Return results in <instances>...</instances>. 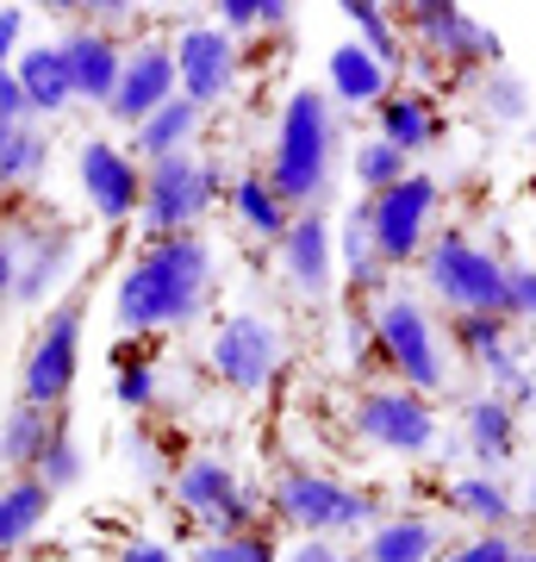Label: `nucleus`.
<instances>
[{
  "instance_id": "4468645a",
  "label": "nucleus",
  "mask_w": 536,
  "mask_h": 562,
  "mask_svg": "<svg viewBox=\"0 0 536 562\" xmlns=\"http://www.w3.org/2000/svg\"><path fill=\"white\" fill-rule=\"evenodd\" d=\"M181 94L175 81V50L169 44H138V50H125L119 63V88H113V101H106V113L119 125H132L138 132L150 113H162V106Z\"/></svg>"
},
{
  "instance_id": "9b49d317",
  "label": "nucleus",
  "mask_w": 536,
  "mask_h": 562,
  "mask_svg": "<svg viewBox=\"0 0 536 562\" xmlns=\"http://www.w3.org/2000/svg\"><path fill=\"white\" fill-rule=\"evenodd\" d=\"M175 501L194 513L213 538H243L250 531V519H256V501L243 494L238 469L225 457H187L175 475Z\"/></svg>"
},
{
  "instance_id": "473e14b6",
  "label": "nucleus",
  "mask_w": 536,
  "mask_h": 562,
  "mask_svg": "<svg viewBox=\"0 0 536 562\" xmlns=\"http://www.w3.org/2000/svg\"><path fill=\"white\" fill-rule=\"evenodd\" d=\"M412 176V162L399 157L394 144H380V138H362L356 144V181H362V194H387L394 181Z\"/></svg>"
},
{
  "instance_id": "0eeeda50",
  "label": "nucleus",
  "mask_w": 536,
  "mask_h": 562,
  "mask_svg": "<svg viewBox=\"0 0 536 562\" xmlns=\"http://www.w3.org/2000/svg\"><path fill=\"white\" fill-rule=\"evenodd\" d=\"M375 338L387 350V362L399 369V387H412V394H443L449 387V362H443V344H437V325L418 301L406 294H387L375 306Z\"/></svg>"
},
{
  "instance_id": "dca6fc26",
  "label": "nucleus",
  "mask_w": 536,
  "mask_h": 562,
  "mask_svg": "<svg viewBox=\"0 0 536 562\" xmlns=\"http://www.w3.org/2000/svg\"><path fill=\"white\" fill-rule=\"evenodd\" d=\"M281 276L294 281L299 294H331V281H338V232L324 213H294V225L281 232Z\"/></svg>"
},
{
  "instance_id": "aec40b11",
  "label": "nucleus",
  "mask_w": 536,
  "mask_h": 562,
  "mask_svg": "<svg viewBox=\"0 0 536 562\" xmlns=\"http://www.w3.org/2000/svg\"><path fill=\"white\" fill-rule=\"evenodd\" d=\"M461 438H468V457H475L487 475H499V469L517 457V413L499 401V394H480V401H468V413H461Z\"/></svg>"
},
{
  "instance_id": "f257e3e1",
  "label": "nucleus",
  "mask_w": 536,
  "mask_h": 562,
  "mask_svg": "<svg viewBox=\"0 0 536 562\" xmlns=\"http://www.w3.org/2000/svg\"><path fill=\"white\" fill-rule=\"evenodd\" d=\"M213 294V244L199 232H175V238H157L132 269L119 276V294H113V313H119L125 331H169V325H187Z\"/></svg>"
},
{
  "instance_id": "a19ab883",
  "label": "nucleus",
  "mask_w": 536,
  "mask_h": 562,
  "mask_svg": "<svg viewBox=\"0 0 536 562\" xmlns=\"http://www.w3.org/2000/svg\"><path fill=\"white\" fill-rule=\"evenodd\" d=\"M0 113L7 120H32V106H25V88L13 76V63H0Z\"/></svg>"
},
{
  "instance_id": "423d86ee",
  "label": "nucleus",
  "mask_w": 536,
  "mask_h": 562,
  "mask_svg": "<svg viewBox=\"0 0 536 562\" xmlns=\"http://www.w3.org/2000/svg\"><path fill=\"white\" fill-rule=\"evenodd\" d=\"M219 201V169L194 150H181V157H162L144 169V225L157 232V238H175V232H194L206 220V206Z\"/></svg>"
},
{
  "instance_id": "f8f14e48",
  "label": "nucleus",
  "mask_w": 536,
  "mask_h": 562,
  "mask_svg": "<svg viewBox=\"0 0 536 562\" xmlns=\"http://www.w3.org/2000/svg\"><path fill=\"white\" fill-rule=\"evenodd\" d=\"M406 32H412V44L424 57L456 63V69H475V63L499 69V57H505L493 25H480L475 13H461L449 0H418V7H406Z\"/></svg>"
},
{
  "instance_id": "f3484780",
  "label": "nucleus",
  "mask_w": 536,
  "mask_h": 562,
  "mask_svg": "<svg viewBox=\"0 0 536 562\" xmlns=\"http://www.w3.org/2000/svg\"><path fill=\"white\" fill-rule=\"evenodd\" d=\"M57 57H62V69H69L76 101H94V106L113 101L125 50H119V38H113L106 25H69V32L57 38Z\"/></svg>"
},
{
  "instance_id": "1a4fd4ad",
  "label": "nucleus",
  "mask_w": 536,
  "mask_h": 562,
  "mask_svg": "<svg viewBox=\"0 0 536 562\" xmlns=\"http://www.w3.org/2000/svg\"><path fill=\"white\" fill-rule=\"evenodd\" d=\"M281 325L262 319V313H231V319L213 325V344H206V369L219 375L231 394H262V387L281 375Z\"/></svg>"
},
{
  "instance_id": "2f4dec72",
  "label": "nucleus",
  "mask_w": 536,
  "mask_h": 562,
  "mask_svg": "<svg viewBox=\"0 0 536 562\" xmlns=\"http://www.w3.org/2000/svg\"><path fill=\"white\" fill-rule=\"evenodd\" d=\"M338 262H343V276L356 281V288H375V281H380V257H375V238H368V220H362V206L350 213V220H343Z\"/></svg>"
},
{
  "instance_id": "8fccbe9b",
  "label": "nucleus",
  "mask_w": 536,
  "mask_h": 562,
  "mask_svg": "<svg viewBox=\"0 0 536 562\" xmlns=\"http://www.w3.org/2000/svg\"><path fill=\"white\" fill-rule=\"evenodd\" d=\"M343 562H362V557H343Z\"/></svg>"
},
{
  "instance_id": "412c9836",
  "label": "nucleus",
  "mask_w": 536,
  "mask_h": 562,
  "mask_svg": "<svg viewBox=\"0 0 536 562\" xmlns=\"http://www.w3.org/2000/svg\"><path fill=\"white\" fill-rule=\"evenodd\" d=\"M375 138L394 144L406 162L424 157V150L437 144V106L424 101V94H387V101L375 106Z\"/></svg>"
},
{
  "instance_id": "a18cd8bd",
  "label": "nucleus",
  "mask_w": 536,
  "mask_h": 562,
  "mask_svg": "<svg viewBox=\"0 0 536 562\" xmlns=\"http://www.w3.org/2000/svg\"><path fill=\"white\" fill-rule=\"evenodd\" d=\"M13 276H20V244L0 232V301H13Z\"/></svg>"
},
{
  "instance_id": "7c9ffc66",
  "label": "nucleus",
  "mask_w": 536,
  "mask_h": 562,
  "mask_svg": "<svg viewBox=\"0 0 536 562\" xmlns=\"http://www.w3.org/2000/svg\"><path fill=\"white\" fill-rule=\"evenodd\" d=\"M449 338H456V350L468 362H487L512 344V319H499V313H461V319H449Z\"/></svg>"
},
{
  "instance_id": "5701e85b",
  "label": "nucleus",
  "mask_w": 536,
  "mask_h": 562,
  "mask_svg": "<svg viewBox=\"0 0 536 562\" xmlns=\"http://www.w3.org/2000/svg\"><path fill=\"white\" fill-rule=\"evenodd\" d=\"M437 525L431 519H380L362 543V562H437Z\"/></svg>"
},
{
  "instance_id": "ea45409f",
  "label": "nucleus",
  "mask_w": 536,
  "mask_h": 562,
  "mask_svg": "<svg viewBox=\"0 0 536 562\" xmlns=\"http://www.w3.org/2000/svg\"><path fill=\"white\" fill-rule=\"evenodd\" d=\"M437 562H517V543L505 538V531H480V538L456 543V550L437 557Z\"/></svg>"
},
{
  "instance_id": "6ab92c4d",
  "label": "nucleus",
  "mask_w": 536,
  "mask_h": 562,
  "mask_svg": "<svg viewBox=\"0 0 536 562\" xmlns=\"http://www.w3.org/2000/svg\"><path fill=\"white\" fill-rule=\"evenodd\" d=\"M324 81H331V101L356 106V113H375V106L394 94V69L380 57H368L356 38L338 44V50L324 57Z\"/></svg>"
},
{
  "instance_id": "cd10ccee",
  "label": "nucleus",
  "mask_w": 536,
  "mask_h": 562,
  "mask_svg": "<svg viewBox=\"0 0 536 562\" xmlns=\"http://www.w3.org/2000/svg\"><path fill=\"white\" fill-rule=\"evenodd\" d=\"M338 13L356 25V44L368 50V57H380L394 76L406 69V44H399V25H394L387 7H375V0H350V7H338Z\"/></svg>"
},
{
  "instance_id": "09e8293b",
  "label": "nucleus",
  "mask_w": 536,
  "mask_h": 562,
  "mask_svg": "<svg viewBox=\"0 0 536 562\" xmlns=\"http://www.w3.org/2000/svg\"><path fill=\"white\" fill-rule=\"evenodd\" d=\"M531 519H536V482H531Z\"/></svg>"
},
{
  "instance_id": "2eb2a0df",
  "label": "nucleus",
  "mask_w": 536,
  "mask_h": 562,
  "mask_svg": "<svg viewBox=\"0 0 536 562\" xmlns=\"http://www.w3.org/2000/svg\"><path fill=\"white\" fill-rule=\"evenodd\" d=\"M76 176H81V194L94 201L100 220L119 225L125 213H138L144 169L132 162V150H119V144H106V138H88L81 144V157H76Z\"/></svg>"
},
{
  "instance_id": "4be33fe9",
  "label": "nucleus",
  "mask_w": 536,
  "mask_h": 562,
  "mask_svg": "<svg viewBox=\"0 0 536 562\" xmlns=\"http://www.w3.org/2000/svg\"><path fill=\"white\" fill-rule=\"evenodd\" d=\"M13 76H20V88H25L32 120H38V113H62V106L76 101L69 69H62V57H57V44H32V50H20V57H13Z\"/></svg>"
},
{
  "instance_id": "a211bd4d",
  "label": "nucleus",
  "mask_w": 536,
  "mask_h": 562,
  "mask_svg": "<svg viewBox=\"0 0 536 562\" xmlns=\"http://www.w3.org/2000/svg\"><path fill=\"white\" fill-rule=\"evenodd\" d=\"M76 262V232L69 225H44L32 238H20V276H13V301L38 306Z\"/></svg>"
},
{
  "instance_id": "7ed1b4c3",
  "label": "nucleus",
  "mask_w": 536,
  "mask_h": 562,
  "mask_svg": "<svg viewBox=\"0 0 536 562\" xmlns=\"http://www.w3.org/2000/svg\"><path fill=\"white\" fill-rule=\"evenodd\" d=\"M418 269L431 281V294L449 306V319H461V313H499L505 319V262L468 232H437L424 244Z\"/></svg>"
},
{
  "instance_id": "ddd939ff",
  "label": "nucleus",
  "mask_w": 536,
  "mask_h": 562,
  "mask_svg": "<svg viewBox=\"0 0 536 562\" xmlns=\"http://www.w3.org/2000/svg\"><path fill=\"white\" fill-rule=\"evenodd\" d=\"M238 38L219 32V25H187L175 38V81H181V101H194L199 113L206 106L231 101V88H238Z\"/></svg>"
},
{
  "instance_id": "f03ea898",
  "label": "nucleus",
  "mask_w": 536,
  "mask_h": 562,
  "mask_svg": "<svg viewBox=\"0 0 536 562\" xmlns=\"http://www.w3.org/2000/svg\"><path fill=\"white\" fill-rule=\"evenodd\" d=\"M331 169H338V113H331V94L318 88H294L287 106H281L275 125V150H269V188L294 213H318L324 194H331Z\"/></svg>"
},
{
  "instance_id": "58836bf2",
  "label": "nucleus",
  "mask_w": 536,
  "mask_h": 562,
  "mask_svg": "<svg viewBox=\"0 0 536 562\" xmlns=\"http://www.w3.org/2000/svg\"><path fill=\"white\" fill-rule=\"evenodd\" d=\"M505 319L536 325V262H505Z\"/></svg>"
},
{
  "instance_id": "39448f33",
  "label": "nucleus",
  "mask_w": 536,
  "mask_h": 562,
  "mask_svg": "<svg viewBox=\"0 0 536 562\" xmlns=\"http://www.w3.org/2000/svg\"><path fill=\"white\" fill-rule=\"evenodd\" d=\"M437 201H443V188H437V176H424V169H412L406 181H394L387 194H368V201H362V220H368V238H375L380 269H406V262L424 257Z\"/></svg>"
},
{
  "instance_id": "b1692460",
  "label": "nucleus",
  "mask_w": 536,
  "mask_h": 562,
  "mask_svg": "<svg viewBox=\"0 0 536 562\" xmlns=\"http://www.w3.org/2000/svg\"><path fill=\"white\" fill-rule=\"evenodd\" d=\"M44 513H50V487L38 475H13L0 487V550H20V543L38 538Z\"/></svg>"
},
{
  "instance_id": "20e7f679",
  "label": "nucleus",
  "mask_w": 536,
  "mask_h": 562,
  "mask_svg": "<svg viewBox=\"0 0 536 562\" xmlns=\"http://www.w3.org/2000/svg\"><path fill=\"white\" fill-rule=\"evenodd\" d=\"M275 513L287 525H299V538H331L338 543L343 531H375L380 501L362 494V487L338 482V475H312V469H281L275 475Z\"/></svg>"
},
{
  "instance_id": "de8ad7c7",
  "label": "nucleus",
  "mask_w": 536,
  "mask_h": 562,
  "mask_svg": "<svg viewBox=\"0 0 536 562\" xmlns=\"http://www.w3.org/2000/svg\"><path fill=\"white\" fill-rule=\"evenodd\" d=\"M517 562H536V550H517Z\"/></svg>"
},
{
  "instance_id": "393cba45",
  "label": "nucleus",
  "mask_w": 536,
  "mask_h": 562,
  "mask_svg": "<svg viewBox=\"0 0 536 562\" xmlns=\"http://www.w3.org/2000/svg\"><path fill=\"white\" fill-rule=\"evenodd\" d=\"M50 431H57V413H38V406L13 401V413L0 419V462H7L13 475H32L38 457H44V443H50Z\"/></svg>"
},
{
  "instance_id": "49530a36",
  "label": "nucleus",
  "mask_w": 536,
  "mask_h": 562,
  "mask_svg": "<svg viewBox=\"0 0 536 562\" xmlns=\"http://www.w3.org/2000/svg\"><path fill=\"white\" fill-rule=\"evenodd\" d=\"M20 125H32V120H7V113H0V144L13 138V132H20Z\"/></svg>"
},
{
  "instance_id": "a878e982",
  "label": "nucleus",
  "mask_w": 536,
  "mask_h": 562,
  "mask_svg": "<svg viewBox=\"0 0 536 562\" xmlns=\"http://www.w3.org/2000/svg\"><path fill=\"white\" fill-rule=\"evenodd\" d=\"M231 213H238L256 238H275V244H281V232L294 225V206L269 188V176H262V169H250V176L231 181Z\"/></svg>"
},
{
  "instance_id": "9d476101",
  "label": "nucleus",
  "mask_w": 536,
  "mask_h": 562,
  "mask_svg": "<svg viewBox=\"0 0 536 562\" xmlns=\"http://www.w3.org/2000/svg\"><path fill=\"white\" fill-rule=\"evenodd\" d=\"M356 431L375 450H387V457H431L437 450V413L412 387H362Z\"/></svg>"
},
{
  "instance_id": "6e6552de",
  "label": "nucleus",
  "mask_w": 536,
  "mask_h": 562,
  "mask_svg": "<svg viewBox=\"0 0 536 562\" xmlns=\"http://www.w3.org/2000/svg\"><path fill=\"white\" fill-rule=\"evenodd\" d=\"M81 325H88V301L69 294V301L44 319L38 344L25 350L20 362V406H38V413H57L76 387V362H81Z\"/></svg>"
},
{
  "instance_id": "e433bc0d",
  "label": "nucleus",
  "mask_w": 536,
  "mask_h": 562,
  "mask_svg": "<svg viewBox=\"0 0 536 562\" xmlns=\"http://www.w3.org/2000/svg\"><path fill=\"white\" fill-rule=\"evenodd\" d=\"M187 562H281V557L262 531H243V538H206Z\"/></svg>"
},
{
  "instance_id": "c03bdc74",
  "label": "nucleus",
  "mask_w": 536,
  "mask_h": 562,
  "mask_svg": "<svg viewBox=\"0 0 536 562\" xmlns=\"http://www.w3.org/2000/svg\"><path fill=\"white\" fill-rule=\"evenodd\" d=\"M20 32H25V13L20 7H0V63L20 57Z\"/></svg>"
},
{
  "instance_id": "bb28decb",
  "label": "nucleus",
  "mask_w": 536,
  "mask_h": 562,
  "mask_svg": "<svg viewBox=\"0 0 536 562\" xmlns=\"http://www.w3.org/2000/svg\"><path fill=\"white\" fill-rule=\"evenodd\" d=\"M194 132H199V106H194V101H181V94H175V101L162 106V113H150V120H144L138 132H132V150H138V157H150V162L181 157Z\"/></svg>"
},
{
  "instance_id": "c9c22d12",
  "label": "nucleus",
  "mask_w": 536,
  "mask_h": 562,
  "mask_svg": "<svg viewBox=\"0 0 536 562\" xmlns=\"http://www.w3.org/2000/svg\"><path fill=\"white\" fill-rule=\"evenodd\" d=\"M480 106L493 120H524L531 113V88L512 76V69H487V88H480Z\"/></svg>"
},
{
  "instance_id": "4c0bfd02",
  "label": "nucleus",
  "mask_w": 536,
  "mask_h": 562,
  "mask_svg": "<svg viewBox=\"0 0 536 562\" xmlns=\"http://www.w3.org/2000/svg\"><path fill=\"white\" fill-rule=\"evenodd\" d=\"M113 401H119L125 413H144V406L157 401V369L144 357H125L119 369H113Z\"/></svg>"
},
{
  "instance_id": "c85d7f7f",
  "label": "nucleus",
  "mask_w": 536,
  "mask_h": 562,
  "mask_svg": "<svg viewBox=\"0 0 536 562\" xmlns=\"http://www.w3.org/2000/svg\"><path fill=\"white\" fill-rule=\"evenodd\" d=\"M44 162H50V138H44L38 125H20L13 138L0 144V188H25V181H38Z\"/></svg>"
},
{
  "instance_id": "c756f323",
  "label": "nucleus",
  "mask_w": 536,
  "mask_h": 562,
  "mask_svg": "<svg viewBox=\"0 0 536 562\" xmlns=\"http://www.w3.org/2000/svg\"><path fill=\"white\" fill-rule=\"evenodd\" d=\"M449 506L468 513V519H480L487 531H499V525L512 519V494H505L493 475H461V482L449 487Z\"/></svg>"
},
{
  "instance_id": "72a5a7b5",
  "label": "nucleus",
  "mask_w": 536,
  "mask_h": 562,
  "mask_svg": "<svg viewBox=\"0 0 536 562\" xmlns=\"http://www.w3.org/2000/svg\"><path fill=\"white\" fill-rule=\"evenodd\" d=\"M32 475H38L50 494H62V487L81 482V443L69 438V419H57V431H50V443H44V457H38Z\"/></svg>"
},
{
  "instance_id": "37998d69",
  "label": "nucleus",
  "mask_w": 536,
  "mask_h": 562,
  "mask_svg": "<svg viewBox=\"0 0 536 562\" xmlns=\"http://www.w3.org/2000/svg\"><path fill=\"white\" fill-rule=\"evenodd\" d=\"M281 562H343V550H338L331 538H299Z\"/></svg>"
},
{
  "instance_id": "79ce46f5",
  "label": "nucleus",
  "mask_w": 536,
  "mask_h": 562,
  "mask_svg": "<svg viewBox=\"0 0 536 562\" xmlns=\"http://www.w3.org/2000/svg\"><path fill=\"white\" fill-rule=\"evenodd\" d=\"M113 562H175V550H169L162 538H132V543H119Z\"/></svg>"
},
{
  "instance_id": "f704fd0d",
  "label": "nucleus",
  "mask_w": 536,
  "mask_h": 562,
  "mask_svg": "<svg viewBox=\"0 0 536 562\" xmlns=\"http://www.w3.org/2000/svg\"><path fill=\"white\" fill-rule=\"evenodd\" d=\"M213 13H219V32H231V38H238V32H256V25L281 32V25L294 20V7H287V0H219Z\"/></svg>"
}]
</instances>
